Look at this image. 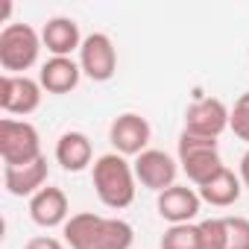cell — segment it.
<instances>
[{
  "label": "cell",
  "instance_id": "cell-3",
  "mask_svg": "<svg viewBox=\"0 0 249 249\" xmlns=\"http://www.w3.org/2000/svg\"><path fill=\"white\" fill-rule=\"evenodd\" d=\"M41 33L30 24H6L0 30V68L3 73L24 76L41 53Z\"/></svg>",
  "mask_w": 249,
  "mask_h": 249
},
{
  "label": "cell",
  "instance_id": "cell-10",
  "mask_svg": "<svg viewBox=\"0 0 249 249\" xmlns=\"http://www.w3.org/2000/svg\"><path fill=\"white\" fill-rule=\"evenodd\" d=\"M132 167H135V179L144 185V188H150V191H156V194H161V191H167V188H173L176 185V176H179V159H173L170 153H164V150H144L135 161H132Z\"/></svg>",
  "mask_w": 249,
  "mask_h": 249
},
{
  "label": "cell",
  "instance_id": "cell-9",
  "mask_svg": "<svg viewBox=\"0 0 249 249\" xmlns=\"http://www.w3.org/2000/svg\"><path fill=\"white\" fill-rule=\"evenodd\" d=\"M44 88L38 79L15 76V73H3L0 76V108H3L9 117H27L41 106Z\"/></svg>",
  "mask_w": 249,
  "mask_h": 249
},
{
  "label": "cell",
  "instance_id": "cell-11",
  "mask_svg": "<svg viewBox=\"0 0 249 249\" xmlns=\"http://www.w3.org/2000/svg\"><path fill=\"white\" fill-rule=\"evenodd\" d=\"M156 208H159L161 220H167L170 226H182V223L196 220V214L202 208V199H199L196 188L173 185V188H167L156 196Z\"/></svg>",
  "mask_w": 249,
  "mask_h": 249
},
{
  "label": "cell",
  "instance_id": "cell-21",
  "mask_svg": "<svg viewBox=\"0 0 249 249\" xmlns=\"http://www.w3.org/2000/svg\"><path fill=\"white\" fill-rule=\"evenodd\" d=\"M229 246L226 249H249V217H226Z\"/></svg>",
  "mask_w": 249,
  "mask_h": 249
},
{
  "label": "cell",
  "instance_id": "cell-17",
  "mask_svg": "<svg viewBox=\"0 0 249 249\" xmlns=\"http://www.w3.org/2000/svg\"><path fill=\"white\" fill-rule=\"evenodd\" d=\"M196 194H199L202 202H208V205H214V208H229V205H234V202L240 199V194H243L240 173L223 167L214 179H208L202 188H196Z\"/></svg>",
  "mask_w": 249,
  "mask_h": 249
},
{
  "label": "cell",
  "instance_id": "cell-6",
  "mask_svg": "<svg viewBox=\"0 0 249 249\" xmlns=\"http://www.w3.org/2000/svg\"><path fill=\"white\" fill-rule=\"evenodd\" d=\"M229 117H231V108L220 97H199L185 111V129L182 132L217 141L229 129Z\"/></svg>",
  "mask_w": 249,
  "mask_h": 249
},
{
  "label": "cell",
  "instance_id": "cell-23",
  "mask_svg": "<svg viewBox=\"0 0 249 249\" xmlns=\"http://www.w3.org/2000/svg\"><path fill=\"white\" fill-rule=\"evenodd\" d=\"M240 182H243V188H249V150L243 153V159H240Z\"/></svg>",
  "mask_w": 249,
  "mask_h": 249
},
{
  "label": "cell",
  "instance_id": "cell-13",
  "mask_svg": "<svg viewBox=\"0 0 249 249\" xmlns=\"http://www.w3.org/2000/svg\"><path fill=\"white\" fill-rule=\"evenodd\" d=\"M82 33H79V24L68 15H56L50 18L44 27H41V44L47 47L50 56H71V53H79L82 47Z\"/></svg>",
  "mask_w": 249,
  "mask_h": 249
},
{
  "label": "cell",
  "instance_id": "cell-7",
  "mask_svg": "<svg viewBox=\"0 0 249 249\" xmlns=\"http://www.w3.org/2000/svg\"><path fill=\"white\" fill-rule=\"evenodd\" d=\"M76 62L82 68V76H88L91 82H108L117 73V47L106 33H91L85 36Z\"/></svg>",
  "mask_w": 249,
  "mask_h": 249
},
{
  "label": "cell",
  "instance_id": "cell-16",
  "mask_svg": "<svg viewBox=\"0 0 249 249\" xmlns=\"http://www.w3.org/2000/svg\"><path fill=\"white\" fill-rule=\"evenodd\" d=\"M47 176H50V164L41 156L38 161L24 167H3V188L12 196H36L41 188H47Z\"/></svg>",
  "mask_w": 249,
  "mask_h": 249
},
{
  "label": "cell",
  "instance_id": "cell-20",
  "mask_svg": "<svg viewBox=\"0 0 249 249\" xmlns=\"http://www.w3.org/2000/svg\"><path fill=\"white\" fill-rule=\"evenodd\" d=\"M229 129L234 132L237 141L249 144V91H243L234 106H231V117H229Z\"/></svg>",
  "mask_w": 249,
  "mask_h": 249
},
{
  "label": "cell",
  "instance_id": "cell-18",
  "mask_svg": "<svg viewBox=\"0 0 249 249\" xmlns=\"http://www.w3.org/2000/svg\"><path fill=\"white\" fill-rule=\"evenodd\" d=\"M199 249H226L229 246V226L226 217H205L196 223Z\"/></svg>",
  "mask_w": 249,
  "mask_h": 249
},
{
  "label": "cell",
  "instance_id": "cell-8",
  "mask_svg": "<svg viewBox=\"0 0 249 249\" xmlns=\"http://www.w3.org/2000/svg\"><path fill=\"white\" fill-rule=\"evenodd\" d=\"M150 138H153V126H150V120L135 114V111H123L111 120V126H108V141L114 147V153L120 156H141L144 150H150Z\"/></svg>",
  "mask_w": 249,
  "mask_h": 249
},
{
  "label": "cell",
  "instance_id": "cell-15",
  "mask_svg": "<svg viewBox=\"0 0 249 249\" xmlns=\"http://www.w3.org/2000/svg\"><path fill=\"white\" fill-rule=\"evenodd\" d=\"M56 161L68 170V173H82L85 167H94V144L85 132H65L56 141Z\"/></svg>",
  "mask_w": 249,
  "mask_h": 249
},
{
  "label": "cell",
  "instance_id": "cell-2",
  "mask_svg": "<svg viewBox=\"0 0 249 249\" xmlns=\"http://www.w3.org/2000/svg\"><path fill=\"white\" fill-rule=\"evenodd\" d=\"M91 182H94L100 202L111 211H123L135 202L138 179H135V167L126 161V156H120V153L100 156L91 167Z\"/></svg>",
  "mask_w": 249,
  "mask_h": 249
},
{
  "label": "cell",
  "instance_id": "cell-1",
  "mask_svg": "<svg viewBox=\"0 0 249 249\" xmlns=\"http://www.w3.org/2000/svg\"><path fill=\"white\" fill-rule=\"evenodd\" d=\"M65 243L71 249H132L135 229L120 217H103L94 211L71 214L62 226Z\"/></svg>",
  "mask_w": 249,
  "mask_h": 249
},
{
  "label": "cell",
  "instance_id": "cell-4",
  "mask_svg": "<svg viewBox=\"0 0 249 249\" xmlns=\"http://www.w3.org/2000/svg\"><path fill=\"white\" fill-rule=\"evenodd\" d=\"M0 159H3V167H24L41 159V135L30 120H0Z\"/></svg>",
  "mask_w": 249,
  "mask_h": 249
},
{
  "label": "cell",
  "instance_id": "cell-19",
  "mask_svg": "<svg viewBox=\"0 0 249 249\" xmlns=\"http://www.w3.org/2000/svg\"><path fill=\"white\" fill-rule=\"evenodd\" d=\"M159 249H199V234H196V223H182V226H170L161 234Z\"/></svg>",
  "mask_w": 249,
  "mask_h": 249
},
{
  "label": "cell",
  "instance_id": "cell-5",
  "mask_svg": "<svg viewBox=\"0 0 249 249\" xmlns=\"http://www.w3.org/2000/svg\"><path fill=\"white\" fill-rule=\"evenodd\" d=\"M179 167L185 170V176L202 188L208 179H214L226 164L220 159V147L214 138H199L191 132L179 135Z\"/></svg>",
  "mask_w": 249,
  "mask_h": 249
},
{
  "label": "cell",
  "instance_id": "cell-14",
  "mask_svg": "<svg viewBox=\"0 0 249 249\" xmlns=\"http://www.w3.org/2000/svg\"><path fill=\"white\" fill-rule=\"evenodd\" d=\"M79 79H82V68L71 56H50L38 71V82L47 94H71L76 91Z\"/></svg>",
  "mask_w": 249,
  "mask_h": 249
},
{
  "label": "cell",
  "instance_id": "cell-12",
  "mask_svg": "<svg viewBox=\"0 0 249 249\" xmlns=\"http://www.w3.org/2000/svg\"><path fill=\"white\" fill-rule=\"evenodd\" d=\"M30 217L36 226L41 229H56V226H65L71 220V202H68V194L62 188H41L36 196H30Z\"/></svg>",
  "mask_w": 249,
  "mask_h": 249
},
{
  "label": "cell",
  "instance_id": "cell-22",
  "mask_svg": "<svg viewBox=\"0 0 249 249\" xmlns=\"http://www.w3.org/2000/svg\"><path fill=\"white\" fill-rule=\"evenodd\" d=\"M24 249H65V243L53 234H38V237H30L24 243Z\"/></svg>",
  "mask_w": 249,
  "mask_h": 249
}]
</instances>
